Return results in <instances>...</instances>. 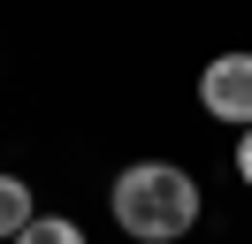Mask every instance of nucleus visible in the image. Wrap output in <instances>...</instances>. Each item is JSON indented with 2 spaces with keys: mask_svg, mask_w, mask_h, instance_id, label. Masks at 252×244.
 <instances>
[{
  "mask_svg": "<svg viewBox=\"0 0 252 244\" xmlns=\"http://www.w3.org/2000/svg\"><path fill=\"white\" fill-rule=\"evenodd\" d=\"M107 214L130 244H184L199 229L206 198H199V176L176 160H130L123 176L107 183Z\"/></svg>",
  "mask_w": 252,
  "mask_h": 244,
  "instance_id": "1",
  "label": "nucleus"
},
{
  "mask_svg": "<svg viewBox=\"0 0 252 244\" xmlns=\"http://www.w3.org/2000/svg\"><path fill=\"white\" fill-rule=\"evenodd\" d=\"M199 107L214 122H237L252 130V54H214L199 69Z\"/></svg>",
  "mask_w": 252,
  "mask_h": 244,
  "instance_id": "2",
  "label": "nucleus"
},
{
  "mask_svg": "<svg viewBox=\"0 0 252 244\" xmlns=\"http://www.w3.org/2000/svg\"><path fill=\"white\" fill-rule=\"evenodd\" d=\"M31 221H38V198H31V183L0 168V244H16Z\"/></svg>",
  "mask_w": 252,
  "mask_h": 244,
  "instance_id": "3",
  "label": "nucleus"
},
{
  "mask_svg": "<svg viewBox=\"0 0 252 244\" xmlns=\"http://www.w3.org/2000/svg\"><path fill=\"white\" fill-rule=\"evenodd\" d=\"M16 244H92V237H84V229L77 221H69V214H38V221L31 229H23V237Z\"/></svg>",
  "mask_w": 252,
  "mask_h": 244,
  "instance_id": "4",
  "label": "nucleus"
},
{
  "mask_svg": "<svg viewBox=\"0 0 252 244\" xmlns=\"http://www.w3.org/2000/svg\"><path fill=\"white\" fill-rule=\"evenodd\" d=\"M237 176L252 183V130H237Z\"/></svg>",
  "mask_w": 252,
  "mask_h": 244,
  "instance_id": "5",
  "label": "nucleus"
}]
</instances>
